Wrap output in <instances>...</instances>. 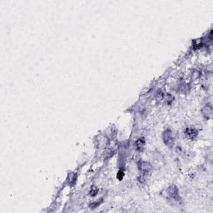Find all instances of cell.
<instances>
[{
	"instance_id": "obj_1",
	"label": "cell",
	"mask_w": 213,
	"mask_h": 213,
	"mask_svg": "<svg viewBox=\"0 0 213 213\" xmlns=\"http://www.w3.org/2000/svg\"><path fill=\"white\" fill-rule=\"evenodd\" d=\"M163 142L165 143L167 146H168L169 148H172L174 146V137H173L172 132L170 129H167L163 132Z\"/></svg>"
},
{
	"instance_id": "obj_2",
	"label": "cell",
	"mask_w": 213,
	"mask_h": 213,
	"mask_svg": "<svg viewBox=\"0 0 213 213\" xmlns=\"http://www.w3.org/2000/svg\"><path fill=\"white\" fill-rule=\"evenodd\" d=\"M168 197H171L172 199L175 200V201H179V192L178 188L176 187L175 185H172L167 190Z\"/></svg>"
},
{
	"instance_id": "obj_3",
	"label": "cell",
	"mask_w": 213,
	"mask_h": 213,
	"mask_svg": "<svg viewBox=\"0 0 213 213\" xmlns=\"http://www.w3.org/2000/svg\"><path fill=\"white\" fill-rule=\"evenodd\" d=\"M184 134L186 138L190 139V140H194L198 135V132L193 128H187L184 132Z\"/></svg>"
},
{
	"instance_id": "obj_4",
	"label": "cell",
	"mask_w": 213,
	"mask_h": 213,
	"mask_svg": "<svg viewBox=\"0 0 213 213\" xmlns=\"http://www.w3.org/2000/svg\"><path fill=\"white\" fill-rule=\"evenodd\" d=\"M138 168L142 173H147L152 169V165L147 162H140L138 164Z\"/></svg>"
},
{
	"instance_id": "obj_5",
	"label": "cell",
	"mask_w": 213,
	"mask_h": 213,
	"mask_svg": "<svg viewBox=\"0 0 213 213\" xmlns=\"http://www.w3.org/2000/svg\"><path fill=\"white\" fill-rule=\"evenodd\" d=\"M202 113L204 116L205 118H209L211 117V113H212V107L211 105H206L202 109Z\"/></svg>"
},
{
	"instance_id": "obj_6",
	"label": "cell",
	"mask_w": 213,
	"mask_h": 213,
	"mask_svg": "<svg viewBox=\"0 0 213 213\" xmlns=\"http://www.w3.org/2000/svg\"><path fill=\"white\" fill-rule=\"evenodd\" d=\"M145 143H146V141H145L144 138H142V137L138 138L136 141H135V148H136L137 151H139V152H141V151L143 150Z\"/></svg>"
},
{
	"instance_id": "obj_7",
	"label": "cell",
	"mask_w": 213,
	"mask_h": 213,
	"mask_svg": "<svg viewBox=\"0 0 213 213\" xmlns=\"http://www.w3.org/2000/svg\"><path fill=\"white\" fill-rule=\"evenodd\" d=\"M173 99H174V97L172 96L171 94H167V97H166V102H167V103L170 104L172 102Z\"/></svg>"
},
{
	"instance_id": "obj_8",
	"label": "cell",
	"mask_w": 213,
	"mask_h": 213,
	"mask_svg": "<svg viewBox=\"0 0 213 213\" xmlns=\"http://www.w3.org/2000/svg\"><path fill=\"white\" fill-rule=\"evenodd\" d=\"M100 204H101V202H100V201H98V202H93V204H91L90 207L91 208H95V207H97V206H98Z\"/></svg>"
}]
</instances>
